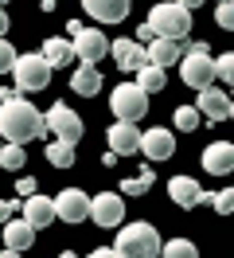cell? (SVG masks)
<instances>
[{
	"instance_id": "1",
	"label": "cell",
	"mask_w": 234,
	"mask_h": 258,
	"mask_svg": "<svg viewBox=\"0 0 234 258\" xmlns=\"http://www.w3.org/2000/svg\"><path fill=\"white\" fill-rule=\"evenodd\" d=\"M47 133V117L28 98H4L0 102V137L4 141H16V145H28V141H39Z\"/></svg>"
},
{
	"instance_id": "2",
	"label": "cell",
	"mask_w": 234,
	"mask_h": 258,
	"mask_svg": "<svg viewBox=\"0 0 234 258\" xmlns=\"http://www.w3.org/2000/svg\"><path fill=\"white\" fill-rule=\"evenodd\" d=\"M113 250H117V258H156L160 254V235H156L152 223H121Z\"/></svg>"
},
{
	"instance_id": "3",
	"label": "cell",
	"mask_w": 234,
	"mask_h": 258,
	"mask_svg": "<svg viewBox=\"0 0 234 258\" xmlns=\"http://www.w3.org/2000/svg\"><path fill=\"white\" fill-rule=\"evenodd\" d=\"M152 35H164V39H176V43H184L187 32H191V12H187L184 4H176V0H164V4H152L148 8V20H144Z\"/></svg>"
},
{
	"instance_id": "4",
	"label": "cell",
	"mask_w": 234,
	"mask_h": 258,
	"mask_svg": "<svg viewBox=\"0 0 234 258\" xmlns=\"http://www.w3.org/2000/svg\"><path fill=\"white\" fill-rule=\"evenodd\" d=\"M51 75H55V67L47 63L39 51H35V55H16V63H12V79H16V86H20L24 94H39V90H47Z\"/></svg>"
},
{
	"instance_id": "5",
	"label": "cell",
	"mask_w": 234,
	"mask_h": 258,
	"mask_svg": "<svg viewBox=\"0 0 234 258\" xmlns=\"http://www.w3.org/2000/svg\"><path fill=\"white\" fill-rule=\"evenodd\" d=\"M180 79H184L191 90H203V86L215 82V59H211L207 43H191V47L180 55Z\"/></svg>"
},
{
	"instance_id": "6",
	"label": "cell",
	"mask_w": 234,
	"mask_h": 258,
	"mask_svg": "<svg viewBox=\"0 0 234 258\" xmlns=\"http://www.w3.org/2000/svg\"><path fill=\"white\" fill-rule=\"evenodd\" d=\"M109 110H113V117H121V121H140L148 113V94L140 90L137 82H121L109 94Z\"/></svg>"
},
{
	"instance_id": "7",
	"label": "cell",
	"mask_w": 234,
	"mask_h": 258,
	"mask_svg": "<svg viewBox=\"0 0 234 258\" xmlns=\"http://www.w3.org/2000/svg\"><path fill=\"white\" fill-rule=\"evenodd\" d=\"M70 47H74L78 63H102L109 55V39H106V32H102V24H98V28H78V32L70 35Z\"/></svg>"
},
{
	"instance_id": "8",
	"label": "cell",
	"mask_w": 234,
	"mask_h": 258,
	"mask_svg": "<svg viewBox=\"0 0 234 258\" xmlns=\"http://www.w3.org/2000/svg\"><path fill=\"white\" fill-rule=\"evenodd\" d=\"M43 117H47V133H55L59 141H70V145H78V141H82V117H78L66 102H55Z\"/></svg>"
},
{
	"instance_id": "9",
	"label": "cell",
	"mask_w": 234,
	"mask_h": 258,
	"mask_svg": "<svg viewBox=\"0 0 234 258\" xmlns=\"http://www.w3.org/2000/svg\"><path fill=\"white\" fill-rule=\"evenodd\" d=\"M90 219L98 227H106V231H117L125 219V200L117 192H98L90 196Z\"/></svg>"
},
{
	"instance_id": "10",
	"label": "cell",
	"mask_w": 234,
	"mask_h": 258,
	"mask_svg": "<svg viewBox=\"0 0 234 258\" xmlns=\"http://www.w3.org/2000/svg\"><path fill=\"white\" fill-rule=\"evenodd\" d=\"M140 153L148 164H160V161H172L176 157V133L164 125H152L140 133Z\"/></svg>"
},
{
	"instance_id": "11",
	"label": "cell",
	"mask_w": 234,
	"mask_h": 258,
	"mask_svg": "<svg viewBox=\"0 0 234 258\" xmlns=\"http://www.w3.org/2000/svg\"><path fill=\"white\" fill-rule=\"evenodd\" d=\"M55 219H62V223L90 219V196L82 192V188H62V192L55 196Z\"/></svg>"
},
{
	"instance_id": "12",
	"label": "cell",
	"mask_w": 234,
	"mask_h": 258,
	"mask_svg": "<svg viewBox=\"0 0 234 258\" xmlns=\"http://www.w3.org/2000/svg\"><path fill=\"white\" fill-rule=\"evenodd\" d=\"M106 141H109V149H113L117 157H133V153H140V129H137V121H121V117H117V125H109Z\"/></svg>"
},
{
	"instance_id": "13",
	"label": "cell",
	"mask_w": 234,
	"mask_h": 258,
	"mask_svg": "<svg viewBox=\"0 0 234 258\" xmlns=\"http://www.w3.org/2000/svg\"><path fill=\"white\" fill-rule=\"evenodd\" d=\"M31 239H35V227H31L28 219H8V223H4V250H0V254L20 258L31 246Z\"/></svg>"
},
{
	"instance_id": "14",
	"label": "cell",
	"mask_w": 234,
	"mask_h": 258,
	"mask_svg": "<svg viewBox=\"0 0 234 258\" xmlns=\"http://www.w3.org/2000/svg\"><path fill=\"white\" fill-rule=\"evenodd\" d=\"M195 106H199L203 117H211V121H222V117H230V94L222 90V86H203L199 98H195Z\"/></svg>"
},
{
	"instance_id": "15",
	"label": "cell",
	"mask_w": 234,
	"mask_h": 258,
	"mask_svg": "<svg viewBox=\"0 0 234 258\" xmlns=\"http://www.w3.org/2000/svg\"><path fill=\"white\" fill-rule=\"evenodd\" d=\"M109 55L117 59V67H121L125 75H133V71H140V67L148 63V51H144V43H137V39H117V43H109Z\"/></svg>"
},
{
	"instance_id": "16",
	"label": "cell",
	"mask_w": 234,
	"mask_h": 258,
	"mask_svg": "<svg viewBox=\"0 0 234 258\" xmlns=\"http://www.w3.org/2000/svg\"><path fill=\"white\" fill-rule=\"evenodd\" d=\"M203 168H207L211 176L234 172V145L230 141H211V145L203 149Z\"/></svg>"
},
{
	"instance_id": "17",
	"label": "cell",
	"mask_w": 234,
	"mask_h": 258,
	"mask_svg": "<svg viewBox=\"0 0 234 258\" xmlns=\"http://www.w3.org/2000/svg\"><path fill=\"white\" fill-rule=\"evenodd\" d=\"M129 4H133V0H82L86 16L98 20V24H121V20L129 16Z\"/></svg>"
},
{
	"instance_id": "18",
	"label": "cell",
	"mask_w": 234,
	"mask_h": 258,
	"mask_svg": "<svg viewBox=\"0 0 234 258\" xmlns=\"http://www.w3.org/2000/svg\"><path fill=\"white\" fill-rule=\"evenodd\" d=\"M24 219H28L35 231L51 227L55 223V200H47V196H39V192L24 196Z\"/></svg>"
},
{
	"instance_id": "19",
	"label": "cell",
	"mask_w": 234,
	"mask_h": 258,
	"mask_svg": "<svg viewBox=\"0 0 234 258\" xmlns=\"http://www.w3.org/2000/svg\"><path fill=\"white\" fill-rule=\"evenodd\" d=\"M70 90L82 98L102 94V71H98V63H78V71L70 75Z\"/></svg>"
},
{
	"instance_id": "20",
	"label": "cell",
	"mask_w": 234,
	"mask_h": 258,
	"mask_svg": "<svg viewBox=\"0 0 234 258\" xmlns=\"http://www.w3.org/2000/svg\"><path fill=\"white\" fill-rule=\"evenodd\" d=\"M144 51H148V63L164 67V71H168L172 63H180V55H184V47H180L176 39H164V35L148 39V43H144Z\"/></svg>"
},
{
	"instance_id": "21",
	"label": "cell",
	"mask_w": 234,
	"mask_h": 258,
	"mask_svg": "<svg viewBox=\"0 0 234 258\" xmlns=\"http://www.w3.org/2000/svg\"><path fill=\"white\" fill-rule=\"evenodd\" d=\"M168 196L176 208H195V200H199V184L191 176H172L168 180Z\"/></svg>"
},
{
	"instance_id": "22",
	"label": "cell",
	"mask_w": 234,
	"mask_h": 258,
	"mask_svg": "<svg viewBox=\"0 0 234 258\" xmlns=\"http://www.w3.org/2000/svg\"><path fill=\"white\" fill-rule=\"evenodd\" d=\"M133 75H137L133 82H137L144 94H160V90L168 86V71H164V67H156V63H144L140 71H133Z\"/></svg>"
},
{
	"instance_id": "23",
	"label": "cell",
	"mask_w": 234,
	"mask_h": 258,
	"mask_svg": "<svg viewBox=\"0 0 234 258\" xmlns=\"http://www.w3.org/2000/svg\"><path fill=\"white\" fill-rule=\"evenodd\" d=\"M39 55H43L51 67H70V59H74V47H70V39L51 35V39L43 43V51H39Z\"/></svg>"
},
{
	"instance_id": "24",
	"label": "cell",
	"mask_w": 234,
	"mask_h": 258,
	"mask_svg": "<svg viewBox=\"0 0 234 258\" xmlns=\"http://www.w3.org/2000/svg\"><path fill=\"white\" fill-rule=\"evenodd\" d=\"M172 125L180 129V133H195V129L203 125L199 106H176V113H172Z\"/></svg>"
},
{
	"instance_id": "25",
	"label": "cell",
	"mask_w": 234,
	"mask_h": 258,
	"mask_svg": "<svg viewBox=\"0 0 234 258\" xmlns=\"http://www.w3.org/2000/svg\"><path fill=\"white\" fill-rule=\"evenodd\" d=\"M47 161L55 164V168H70V164H74V145H70V141H59V137H55V141L47 145Z\"/></svg>"
},
{
	"instance_id": "26",
	"label": "cell",
	"mask_w": 234,
	"mask_h": 258,
	"mask_svg": "<svg viewBox=\"0 0 234 258\" xmlns=\"http://www.w3.org/2000/svg\"><path fill=\"white\" fill-rule=\"evenodd\" d=\"M0 164H4L8 172H20V168L28 164V153H24V145H16V141L0 145Z\"/></svg>"
},
{
	"instance_id": "27",
	"label": "cell",
	"mask_w": 234,
	"mask_h": 258,
	"mask_svg": "<svg viewBox=\"0 0 234 258\" xmlns=\"http://www.w3.org/2000/svg\"><path fill=\"white\" fill-rule=\"evenodd\" d=\"M160 254L164 258H195L199 246H195L191 239H168V242H160Z\"/></svg>"
},
{
	"instance_id": "28",
	"label": "cell",
	"mask_w": 234,
	"mask_h": 258,
	"mask_svg": "<svg viewBox=\"0 0 234 258\" xmlns=\"http://www.w3.org/2000/svg\"><path fill=\"white\" fill-rule=\"evenodd\" d=\"M152 168H140V172H137V176H129V180H121V192L125 196H144V192H148V188H152Z\"/></svg>"
},
{
	"instance_id": "29",
	"label": "cell",
	"mask_w": 234,
	"mask_h": 258,
	"mask_svg": "<svg viewBox=\"0 0 234 258\" xmlns=\"http://www.w3.org/2000/svg\"><path fill=\"white\" fill-rule=\"evenodd\" d=\"M211 208H215L218 215H230V211H234V188H218V192H211Z\"/></svg>"
},
{
	"instance_id": "30",
	"label": "cell",
	"mask_w": 234,
	"mask_h": 258,
	"mask_svg": "<svg viewBox=\"0 0 234 258\" xmlns=\"http://www.w3.org/2000/svg\"><path fill=\"white\" fill-rule=\"evenodd\" d=\"M215 24L222 28V32H234V0H218V8H215Z\"/></svg>"
},
{
	"instance_id": "31",
	"label": "cell",
	"mask_w": 234,
	"mask_h": 258,
	"mask_svg": "<svg viewBox=\"0 0 234 258\" xmlns=\"http://www.w3.org/2000/svg\"><path fill=\"white\" fill-rule=\"evenodd\" d=\"M215 79H222L226 86H234V51H226L222 59H215Z\"/></svg>"
},
{
	"instance_id": "32",
	"label": "cell",
	"mask_w": 234,
	"mask_h": 258,
	"mask_svg": "<svg viewBox=\"0 0 234 258\" xmlns=\"http://www.w3.org/2000/svg\"><path fill=\"white\" fill-rule=\"evenodd\" d=\"M16 55H20V51H16L12 43H8V35H4V39H0V75H12Z\"/></svg>"
},
{
	"instance_id": "33",
	"label": "cell",
	"mask_w": 234,
	"mask_h": 258,
	"mask_svg": "<svg viewBox=\"0 0 234 258\" xmlns=\"http://www.w3.org/2000/svg\"><path fill=\"white\" fill-rule=\"evenodd\" d=\"M16 211H20V204H16V200H0V223H8Z\"/></svg>"
},
{
	"instance_id": "34",
	"label": "cell",
	"mask_w": 234,
	"mask_h": 258,
	"mask_svg": "<svg viewBox=\"0 0 234 258\" xmlns=\"http://www.w3.org/2000/svg\"><path fill=\"white\" fill-rule=\"evenodd\" d=\"M16 192H20V196H31V192H35V180H28V176H24L20 184H16Z\"/></svg>"
},
{
	"instance_id": "35",
	"label": "cell",
	"mask_w": 234,
	"mask_h": 258,
	"mask_svg": "<svg viewBox=\"0 0 234 258\" xmlns=\"http://www.w3.org/2000/svg\"><path fill=\"white\" fill-rule=\"evenodd\" d=\"M148 39H156L152 28H148V24H140V28H137V43H148Z\"/></svg>"
},
{
	"instance_id": "36",
	"label": "cell",
	"mask_w": 234,
	"mask_h": 258,
	"mask_svg": "<svg viewBox=\"0 0 234 258\" xmlns=\"http://www.w3.org/2000/svg\"><path fill=\"white\" fill-rule=\"evenodd\" d=\"M94 258H117V250H113V246H98V250H90Z\"/></svg>"
},
{
	"instance_id": "37",
	"label": "cell",
	"mask_w": 234,
	"mask_h": 258,
	"mask_svg": "<svg viewBox=\"0 0 234 258\" xmlns=\"http://www.w3.org/2000/svg\"><path fill=\"white\" fill-rule=\"evenodd\" d=\"M12 32V24H8V12H4V8H0V39H4V35Z\"/></svg>"
},
{
	"instance_id": "38",
	"label": "cell",
	"mask_w": 234,
	"mask_h": 258,
	"mask_svg": "<svg viewBox=\"0 0 234 258\" xmlns=\"http://www.w3.org/2000/svg\"><path fill=\"white\" fill-rule=\"evenodd\" d=\"M176 4H184V8H187V12H195V8H199V4H203V0H176Z\"/></svg>"
},
{
	"instance_id": "39",
	"label": "cell",
	"mask_w": 234,
	"mask_h": 258,
	"mask_svg": "<svg viewBox=\"0 0 234 258\" xmlns=\"http://www.w3.org/2000/svg\"><path fill=\"white\" fill-rule=\"evenodd\" d=\"M55 4H59V0H43V12H55Z\"/></svg>"
},
{
	"instance_id": "40",
	"label": "cell",
	"mask_w": 234,
	"mask_h": 258,
	"mask_svg": "<svg viewBox=\"0 0 234 258\" xmlns=\"http://www.w3.org/2000/svg\"><path fill=\"white\" fill-rule=\"evenodd\" d=\"M230 117H234V94H230Z\"/></svg>"
},
{
	"instance_id": "41",
	"label": "cell",
	"mask_w": 234,
	"mask_h": 258,
	"mask_svg": "<svg viewBox=\"0 0 234 258\" xmlns=\"http://www.w3.org/2000/svg\"><path fill=\"white\" fill-rule=\"evenodd\" d=\"M4 4H8V0H0V8H4Z\"/></svg>"
},
{
	"instance_id": "42",
	"label": "cell",
	"mask_w": 234,
	"mask_h": 258,
	"mask_svg": "<svg viewBox=\"0 0 234 258\" xmlns=\"http://www.w3.org/2000/svg\"><path fill=\"white\" fill-rule=\"evenodd\" d=\"M0 145H4V137H0Z\"/></svg>"
}]
</instances>
